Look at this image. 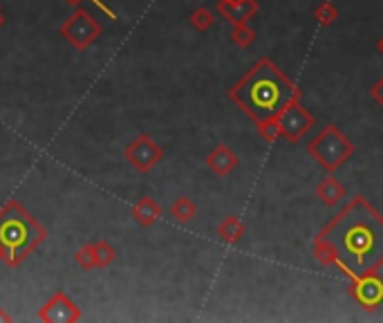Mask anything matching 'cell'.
Listing matches in <instances>:
<instances>
[{"mask_svg": "<svg viewBox=\"0 0 383 323\" xmlns=\"http://www.w3.org/2000/svg\"><path fill=\"white\" fill-rule=\"evenodd\" d=\"M124 158L137 173H150L164 160V148L150 135L142 133L126 146Z\"/></svg>", "mask_w": 383, "mask_h": 323, "instance_id": "cell-6", "label": "cell"}, {"mask_svg": "<svg viewBox=\"0 0 383 323\" xmlns=\"http://www.w3.org/2000/svg\"><path fill=\"white\" fill-rule=\"evenodd\" d=\"M48 240L45 229L19 200H7L0 207V245L5 250L3 263L7 267H19Z\"/></svg>", "mask_w": 383, "mask_h": 323, "instance_id": "cell-3", "label": "cell"}, {"mask_svg": "<svg viewBox=\"0 0 383 323\" xmlns=\"http://www.w3.org/2000/svg\"><path fill=\"white\" fill-rule=\"evenodd\" d=\"M38 319L45 323H76L81 321V310L63 289H58L41 305Z\"/></svg>", "mask_w": 383, "mask_h": 323, "instance_id": "cell-8", "label": "cell"}, {"mask_svg": "<svg viewBox=\"0 0 383 323\" xmlns=\"http://www.w3.org/2000/svg\"><path fill=\"white\" fill-rule=\"evenodd\" d=\"M68 3H70V5H79V3H81V0H68ZM90 3H95V5H97V7H99V9H101V11L105 14V16H108V19H110V21H119V16H117V11H115V9H112L110 5H105V3H103V0H90Z\"/></svg>", "mask_w": 383, "mask_h": 323, "instance_id": "cell-22", "label": "cell"}, {"mask_svg": "<svg viewBox=\"0 0 383 323\" xmlns=\"http://www.w3.org/2000/svg\"><path fill=\"white\" fill-rule=\"evenodd\" d=\"M206 166H209V171L211 173H216L218 178H226V175H231L236 168H238V155L236 153L224 146V144H218L216 148H213L209 155H206Z\"/></svg>", "mask_w": 383, "mask_h": 323, "instance_id": "cell-11", "label": "cell"}, {"mask_svg": "<svg viewBox=\"0 0 383 323\" xmlns=\"http://www.w3.org/2000/svg\"><path fill=\"white\" fill-rule=\"evenodd\" d=\"M377 50H379V54L383 56V36L379 39V43H377Z\"/></svg>", "mask_w": 383, "mask_h": 323, "instance_id": "cell-25", "label": "cell"}, {"mask_svg": "<svg viewBox=\"0 0 383 323\" xmlns=\"http://www.w3.org/2000/svg\"><path fill=\"white\" fill-rule=\"evenodd\" d=\"M334 252L336 263L350 279L377 272L383 265V215L357 195L316 236Z\"/></svg>", "mask_w": 383, "mask_h": 323, "instance_id": "cell-1", "label": "cell"}, {"mask_svg": "<svg viewBox=\"0 0 383 323\" xmlns=\"http://www.w3.org/2000/svg\"><path fill=\"white\" fill-rule=\"evenodd\" d=\"M276 124H278L280 137L296 144L310 133V128H314V117L300 106V99H294L278 117H276Z\"/></svg>", "mask_w": 383, "mask_h": 323, "instance_id": "cell-7", "label": "cell"}, {"mask_svg": "<svg viewBox=\"0 0 383 323\" xmlns=\"http://www.w3.org/2000/svg\"><path fill=\"white\" fill-rule=\"evenodd\" d=\"M258 133L269 144L280 137V130H278V124H276V119H269V121H263V124H258Z\"/></svg>", "mask_w": 383, "mask_h": 323, "instance_id": "cell-21", "label": "cell"}, {"mask_svg": "<svg viewBox=\"0 0 383 323\" xmlns=\"http://www.w3.org/2000/svg\"><path fill=\"white\" fill-rule=\"evenodd\" d=\"M229 97L256 124H263V121L278 117L294 99H300V90L287 79L271 58L263 56L229 90Z\"/></svg>", "mask_w": 383, "mask_h": 323, "instance_id": "cell-2", "label": "cell"}, {"mask_svg": "<svg viewBox=\"0 0 383 323\" xmlns=\"http://www.w3.org/2000/svg\"><path fill=\"white\" fill-rule=\"evenodd\" d=\"M244 232H247V227H244V222L240 218H236V215H226V218L218 225V238L226 245L240 242Z\"/></svg>", "mask_w": 383, "mask_h": 323, "instance_id": "cell-14", "label": "cell"}, {"mask_svg": "<svg viewBox=\"0 0 383 323\" xmlns=\"http://www.w3.org/2000/svg\"><path fill=\"white\" fill-rule=\"evenodd\" d=\"M5 258V250H3V245H0V260Z\"/></svg>", "mask_w": 383, "mask_h": 323, "instance_id": "cell-27", "label": "cell"}, {"mask_svg": "<svg viewBox=\"0 0 383 323\" xmlns=\"http://www.w3.org/2000/svg\"><path fill=\"white\" fill-rule=\"evenodd\" d=\"M231 39H234V43L238 45V48H249V45L256 41V32L249 27V23H238V25H234V29H231Z\"/></svg>", "mask_w": 383, "mask_h": 323, "instance_id": "cell-19", "label": "cell"}, {"mask_svg": "<svg viewBox=\"0 0 383 323\" xmlns=\"http://www.w3.org/2000/svg\"><path fill=\"white\" fill-rule=\"evenodd\" d=\"M308 153L327 173H334L336 168H341L355 155V144H352L336 126H327L308 144Z\"/></svg>", "mask_w": 383, "mask_h": 323, "instance_id": "cell-4", "label": "cell"}, {"mask_svg": "<svg viewBox=\"0 0 383 323\" xmlns=\"http://www.w3.org/2000/svg\"><path fill=\"white\" fill-rule=\"evenodd\" d=\"M5 23H7V21H5V14H3V9H0V29L5 27Z\"/></svg>", "mask_w": 383, "mask_h": 323, "instance_id": "cell-26", "label": "cell"}, {"mask_svg": "<svg viewBox=\"0 0 383 323\" xmlns=\"http://www.w3.org/2000/svg\"><path fill=\"white\" fill-rule=\"evenodd\" d=\"M218 14L231 25L247 23L258 14V3L256 0H220Z\"/></svg>", "mask_w": 383, "mask_h": 323, "instance_id": "cell-10", "label": "cell"}, {"mask_svg": "<svg viewBox=\"0 0 383 323\" xmlns=\"http://www.w3.org/2000/svg\"><path fill=\"white\" fill-rule=\"evenodd\" d=\"M92 245H95V267L97 270H105L108 265L115 263L117 250L112 247L108 240H97V242H92Z\"/></svg>", "mask_w": 383, "mask_h": 323, "instance_id": "cell-16", "label": "cell"}, {"mask_svg": "<svg viewBox=\"0 0 383 323\" xmlns=\"http://www.w3.org/2000/svg\"><path fill=\"white\" fill-rule=\"evenodd\" d=\"M0 9H3V7H0Z\"/></svg>", "mask_w": 383, "mask_h": 323, "instance_id": "cell-28", "label": "cell"}, {"mask_svg": "<svg viewBox=\"0 0 383 323\" xmlns=\"http://www.w3.org/2000/svg\"><path fill=\"white\" fill-rule=\"evenodd\" d=\"M101 32H103L101 23L83 7L74 9L72 16H68L63 25H61V36H63L76 52H85L88 48H92V45L99 41Z\"/></svg>", "mask_w": 383, "mask_h": 323, "instance_id": "cell-5", "label": "cell"}, {"mask_svg": "<svg viewBox=\"0 0 383 323\" xmlns=\"http://www.w3.org/2000/svg\"><path fill=\"white\" fill-rule=\"evenodd\" d=\"M314 19L323 25V27H330L334 25L336 21H339V9H336V5L327 3V0H323V3H318L316 9H314Z\"/></svg>", "mask_w": 383, "mask_h": 323, "instance_id": "cell-17", "label": "cell"}, {"mask_svg": "<svg viewBox=\"0 0 383 323\" xmlns=\"http://www.w3.org/2000/svg\"><path fill=\"white\" fill-rule=\"evenodd\" d=\"M74 263L79 265L81 270H85V272H90V270H97L95 267V245H83V247H79L76 250V254H74Z\"/></svg>", "mask_w": 383, "mask_h": 323, "instance_id": "cell-20", "label": "cell"}, {"mask_svg": "<svg viewBox=\"0 0 383 323\" xmlns=\"http://www.w3.org/2000/svg\"><path fill=\"white\" fill-rule=\"evenodd\" d=\"M130 213H132V218H135L137 225L148 229V227H152L162 218V207L150 195H144V198L137 200V205L132 207Z\"/></svg>", "mask_w": 383, "mask_h": 323, "instance_id": "cell-12", "label": "cell"}, {"mask_svg": "<svg viewBox=\"0 0 383 323\" xmlns=\"http://www.w3.org/2000/svg\"><path fill=\"white\" fill-rule=\"evenodd\" d=\"M213 23H216V16H213V11L209 7H197L193 9L191 14V25L197 29V32H206V29L213 27Z\"/></svg>", "mask_w": 383, "mask_h": 323, "instance_id": "cell-18", "label": "cell"}, {"mask_svg": "<svg viewBox=\"0 0 383 323\" xmlns=\"http://www.w3.org/2000/svg\"><path fill=\"white\" fill-rule=\"evenodd\" d=\"M168 213H171V218L175 222L187 225V222H191L197 215V207H195V202H193L191 198L182 195V198L173 200V205H171V209H168Z\"/></svg>", "mask_w": 383, "mask_h": 323, "instance_id": "cell-15", "label": "cell"}, {"mask_svg": "<svg viewBox=\"0 0 383 323\" xmlns=\"http://www.w3.org/2000/svg\"><path fill=\"white\" fill-rule=\"evenodd\" d=\"M350 294L355 297V301L363 307V310L372 312L383 303V279L377 272L357 276V279H352Z\"/></svg>", "mask_w": 383, "mask_h": 323, "instance_id": "cell-9", "label": "cell"}, {"mask_svg": "<svg viewBox=\"0 0 383 323\" xmlns=\"http://www.w3.org/2000/svg\"><path fill=\"white\" fill-rule=\"evenodd\" d=\"M370 95H372V99H374L377 103H381V106H383V76L372 83V88H370Z\"/></svg>", "mask_w": 383, "mask_h": 323, "instance_id": "cell-23", "label": "cell"}, {"mask_svg": "<svg viewBox=\"0 0 383 323\" xmlns=\"http://www.w3.org/2000/svg\"><path fill=\"white\" fill-rule=\"evenodd\" d=\"M0 321H5V323H11L14 317L9 312H5V307H0Z\"/></svg>", "mask_w": 383, "mask_h": 323, "instance_id": "cell-24", "label": "cell"}, {"mask_svg": "<svg viewBox=\"0 0 383 323\" xmlns=\"http://www.w3.org/2000/svg\"><path fill=\"white\" fill-rule=\"evenodd\" d=\"M316 198L325 207H336L341 200H345V187L336 178H325L316 187Z\"/></svg>", "mask_w": 383, "mask_h": 323, "instance_id": "cell-13", "label": "cell"}]
</instances>
